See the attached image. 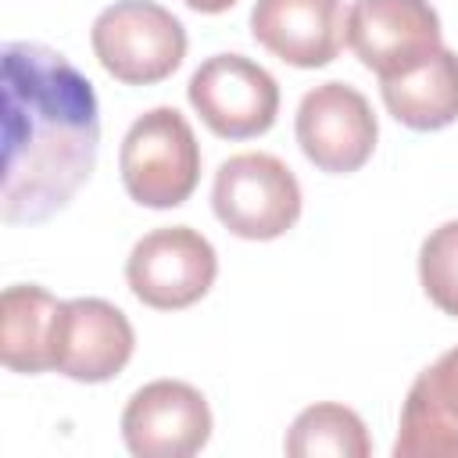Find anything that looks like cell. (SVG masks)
<instances>
[{
    "label": "cell",
    "instance_id": "4fadbf2b",
    "mask_svg": "<svg viewBox=\"0 0 458 458\" xmlns=\"http://www.w3.org/2000/svg\"><path fill=\"white\" fill-rule=\"evenodd\" d=\"M379 89L386 111L401 125L415 132L447 129L458 122V54L440 47L422 68L401 79H383Z\"/></svg>",
    "mask_w": 458,
    "mask_h": 458
},
{
    "label": "cell",
    "instance_id": "8fae6325",
    "mask_svg": "<svg viewBox=\"0 0 458 458\" xmlns=\"http://www.w3.org/2000/svg\"><path fill=\"white\" fill-rule=\"evenodd\" d=\"M250 32L279 61L293 68H322L347 39L344 0H258Z\"/></svg>",
    "mask_w": 458,
    "mask_h": 458
},
{
    "label": "cell",
    "instance_id": "52a82bcc",
    "mask_svg": "<svg viewBox=\"0 0 458 458\" xmlns=\"http://www.w3.org/2000/svg\"><path fill=\"white\" fill-rule=\"evenodd\" d=\"M193 111L222 140H250L272 129L279 114V82L243 54L208 57L186 86Z\"/></svg>",
    "mask_w": 458,
    "mask_h": 458
},
{
    "label": "cell",
    "instance_id": "ac0fdd59",
    "mask_svg": "<svg viewBox=\"0 0 458 458\" xmlns=\"http://www.w3.org/2000/svg\"><path fill=\"white\" fill-rule=\"evenodd\" d=\"M186 7H193V11H200V14H222V11H229L236 0H182Z\"/></svg>",
    "mask_w": 458,
    "mask_h": 458
},
{
    "label": "cell",
    "instance_id": "277c9868",
    "mask_svg": "<svg viewBox=\"0 0 458 458\" xmlns=\"http://www.w3.org/2000/svg\"><path fill=\"white\" fill-rule=\"evenodd\" d=\"M211 208L233 236L276 240L301 218V186L279 157L247 150L218 165Z\"/></svg>",
    "mask_w": 458,
    "mask_h": 458
},
{
    "label": "cell",
    "instance_id": "9c48e42d",
    "mask_svg": "<svg viewBox=\"0 0 458 458\" xmlns=\"http://www.w3.org/2000/svg\"><path fill=\"white\" fill-rule=\"evenodd\" d=\"M122 437L136 458H190L211 437V408L197 386L154 379L129 397Z\"/></svg>",
    "mask_w": 458,
    "mask_h": 458
},
{
    "label": "cell",
    "instance_id": "9a60e30c",
    "mask_svg": "<svg viewBox=\"0 0 458 458\" xmlns=\"http://www.w3.org/2000/svg\"><path fill=\"white\" fill-rule=\"evenodd\" d=\"M397 458H437V454H458V426L426 397L422 386L411 383L404 408H401V429L394 440Z\"/></svg>",
    "mask_w": 458,
    "mask_h": 458
},
{
    "label": "cell",
    "instance_id": "30bf717a",
    "mask_svg": "<svg viewBox=\"0 0 458 458\" xmlns=\"http://www.w3.org/2000/svg\"><path fill=\"white\" fill-rule=\"evenodd\" d=\"M136 347V333L122 308L100 297L64 301L54 369L75 383H104L118 376Z\"/></svg>",
    "mask_w": 458,
    "mask_h": 458
},
{
    "label": "cell",
    "instance_id": "6da1fadb",
    "mask_svg": "<svg viewBox=\"0 0 458 458\" xmlns=\"http://www.w3.org/2000/svg\"><path fill=\"white\" fill-rule=\"evenodd\" d=\"M100 143L93 82L43 43L4 47V222H43L89 179Z\"/></svg>",
    "mask_w": 458,
    "mask_h": 458
},
{
    "label": "cell",
    "instance_id": "5b68a950",
    "mask_svg": "<svg viewBox=\"0 0 458 458\" xmlns=\"http://www.w3.org/2000/svg\"><path fill=\"white\" fill-rule=\"evenodd\" d=\"M218 276V254L204 233L190 225H165L136 240L125 261L129 290L157 311L197 304Z\"/></svg>",
    "mask_w": 458,
    "mask_h": 458
},
{
    "label": "cell",
    "instance_id": "ba28073f",
    "mask_svg": "<svg viewBox=\"0 0 458 458\" xmlns=\"http://www.w3.org/2000/svg\"><path fill=\"white\" fill-rule=\"evenodd\" d=\"M293 129L304 157L329 175L358 172L372 157L379 136L369 100L347 82H322L308 89Z\"/></svg>",
    "mask_w": 458,
    "mask_h": 458
},
{
    "label": "cell",
    "instance_id": "5bb4252c",
    "mask_svg": "<svg viewBox=\"0 0 458 458\" xmlns=\"http://www.w3.org/2000/svg\"><path fill=\"white\" fill-rule=\"evenodd\" d=\"M286 454L290 458H369L372 454V440L365 433V422L358 419V411L322 401L304 408L290 433H286Z\"/></svg>",
    "mask_w": 458,
    "mask_h": 458
},
{
    "label": "cell",
    "instance_id": "3957f363",
    "mask_svg": "<svg viewBox=\"0 0 458 458\" xmlns=\"http://www.w3.org/2000/svg\"><path fill=\"white\" fill-rule=\"evenodd\" d=\"M93 54L125 86L168 79L186 57L182 21L154 0H114L93 21Z\"/></svg>",
    "mask_w": 458,
    "mask_h": 458
},
{
    "label": "cell",
    "instance_id": "8992f818",
    "mask_svg": "<svg viewBox=\"0 0 458 458\" xmlns=\"http://www.w3.org/2000/svg\"><path fill=\"white\" fill-rule=\"evenodd\" d=\"M347 47L383 79L422 68L440 43V18L429 0H354L347 11Z\"/></svg>",
    "mask_w": 458,
    "mask_h": 458
},
{
    "label": "cell",
    "instance_id": "2e32d148",
    "mask_svg": "<svg viewBox=\"0 0 458 458\" xmlns=\"http://www.w3.org/2000/svg\"><path fill=\"white\" fill-rule=\"evenodd\" d=\"M419 279L426 297L458 318V218L437 225L419 250Z\"/></svg>",
    "mask_w": 458,
    "mask_h": 458
},
{
    "label": "cell",
    "instance_id": "7c38bea8",
    "mask_svg": "<svg viewBox=\"0 0 458 458\" xmlns=\"http://www.w3.org/2000/svg\"><path fill=\"white\" fill-rule=\"evenodd\" d=\"M64 301L36 283H14L0 293V358L11 372H50L57 354Z\"/></svg>",
    "mask_w": 458,
    "mask_h": 458
},
{
    "label": "cell",
    "instance_id": "7a4b0ae2",
    "mask_svg": "<svg viewBox=\"0 0 458 458\" xmlns=\"http://www.w3.org/2000/svg\"><path fill=\"white\" fill-rule=\"evenodd\" d=\"M125 193L143 208H179L200 182V143L175 107L143 111L118 154Z\"/></svg>",
    "mask_w": 458,
    "mask_h": 458
},
{
    "label": "cell",
    "instance_id": "e0dca14e",
    "mask_svg": "<svg viewBox=\"0 0 458 458\" xmlns=\"http://www.w3.org/2000/svg\"><path fill=\"white\" fill-rule=\"evenodd\" d=\"M415 386L426 390V397L458 426V347L444 351L429 369L415 376Z\"/></svg>",
    "mask_w": 458,
    "mask_h": 458
}]
</instances>
